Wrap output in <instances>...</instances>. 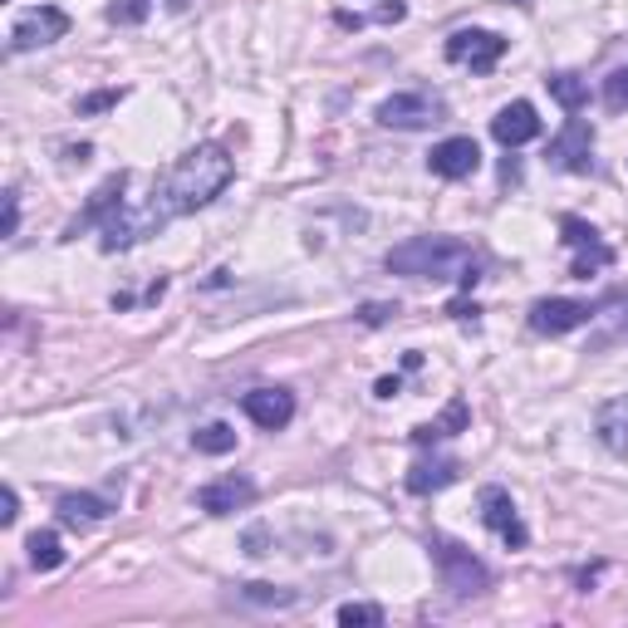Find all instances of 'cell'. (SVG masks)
Masks as SVG:
<instances>
[{"instance_id":"6da1fadb","label":"cell","mask_w":628,"mask_h":628,"mask_svg":"<svg viewBox=\"0 0 628 628\" xmlns=\"http://www.w3.org/2000/svg\"><path fill=\"white\" fill-rule=\"evenodd\" d=\"M231 177H236V163H231V153L221 143H202V148H192V153H182L163 172V182L153 187V196H148L143 206H118L114 217L103 221L99 227L103 251H128L133 241L163 231L167 221L187 217V212H196V206H206V202H217L231 187Z\"/></svg>"},{"instance_id":"7a4b0ae2","label":"cell","mask_w":628,"mask_h":628,"mask_svg":"<svg viewBox=\"0 0 628 628\" xmlns=\"http://www.w3.org/2000/svg\"><path fill=\"white\" fill-rule=\"evenodd\" d=\"M388 270L412 280H457L472 290L482 280V256L457 236H412L408 246L388 251Z\"/></svg>"},{"instance_id":"3957f363","label":"cell","mask_w":628,"mask_h":628,"mask_svg":"<svg viewBox=\"0 0 628 628\" xmlns=\"http://www.w3.org/2000/svg\"><path fill=\"white\" fill-rule=\"evenodd\" d=\"M433 555H437V569H443V589H452L457 599L482 594V589L491 585V569H486L466 546H457V540L437 536V540H433Z\"/></svg>"},{"instance_id":"277c9868","label":"cell","mask_w":628,"mask_h":628,"mask_svg":"<svg viewBox=\"0 0 628 628\" xmlns=\"http://www.w3.org/2000/svg\"><path fill=\"white\" fill-rule=\"evenodd\" d=\"M447 118V108H443V99H433V93H393V99H383L379 103V124L383 128H433V124H443Z\"/></svg>"},{"instance_id":"5b68a950","label":"cell","mask_w":628,"mask_h":628,"mask_svg":"<svg viewBox=\"0 0 628 628\" xmlns=\"http://www.w3.org/2000/svg\"><path fill=\"white\" fill-rule=\"evenodd\" d=\"M501 54H505V40L491 30H457L452 40H447V60L472 74H491L496 64H501Z\"/></svg>"},{"instance_id":"8992f818","label":"cell","mask_w":628,"mask_h":628,"mask_svg":"<svg viewBox=\"0 0 628 628\" xmlns=\"http://www.w3.org/2000/svg\"><path fill=\"white\" fill-rule=\"evenodd\" d=\"M482 521H486V530H496L511 550H526L530 530H526V521H521V511H515L505 486H482Z\"/></svg>"},{"instance_id":"52a82bcc","label":"cell","mask_w":628,"mask_h":628,"mask_svg":"<svg viewBox=\"0 0 628 628\" xmlns=\"http://www.w3.org/2000/svg\"><path fill=\"white\" fill-rule=\"evenodd\" d=\"M64 30H69V15H64L60 5H40V11H25L21 21H15V30H11V50H15V54L40 50V44L64 40Z\"/></svg>"},{"instance_id":"ba28073f","label":"cell","mask_w":628,"mask_h":628,"mask_svg":"<svg viewBox=\"0 0 628 628\" xmlns=\"http://www.w3.org/2000/svg\"><path fill=\"white\" fill-rule=\"evenodd\" d=\"M599 315V305L589 299H536L530 305V330L536 334H569L579 324H589Z\"/></svg>"},{"instance_id":"9c48e42d","label":"cell","mask_w":628,"mask_h":628,"mask_svg":"<svg viewBox=\"0 0 628 628\" xmlns=\"http://www.w3.org/2000/svg\"><path fill=\"white\" fill-rule=\"evenodd\" d=\"M560 241L579 251V256H575V270H569V275H579V280H589L594 270H604L608 260H614V251H608L604 241H599V231L589 227V221H579V217H565V221H560Z\"/></svg>"},{"instance_id":"30bf717a","label":"cell","mask_w":628,"mask_h":628,"mask_svg":"<svg viewBox=\"0 0 628 628\" xmlns=\"http://www.w3.org/2000/svg\"><path fill=\"white\" fill-rule=\"evenodd\" d=\"M594 128L585 124V118H569L565 124V133L555 138V143H550V163L555 167H565V172H589V167H594Z\"/></svg>"},{"instance_id":"8fae6325","label":"cell","mask_w":628,"mask_h":628,"mask_svg":"<svg viewBox=\"0 0 628 628\" xmlns=\"http://www.w3.org/2000/svg\"><path fill=\"white\" fill-rule=\"evenodd\" d=\"M427 167H433L437 177H447V182H462V177H472L476 167H482V148H476L472 138H447V143H437L433 153H427Z\"/></svg>"},{"instance_id":"7c38bea8","label":"cell","mask_w":628,"mask_h":628,"mask_svg":"<svg viewBox=\"0 0 628 628\" xmlns=\"http://www.w3.org/2000/svg\"><path fill=\"white\" fill-rule=\"evenodd\" d=\"M241 408H246V418L256 427H266V433H280V427H290V418H295V398H290L285 388H256L241 398Z\"/></svg>"},{"instance_id":"4fadbf2b","label":"cell","mask_w":628,"mask_h":628,"mask_svg":"<svg viewBox=\"0 0 628 628\" xmlns=\"http://www.w3.org/2000/svg\"><path fill=\"white\" fill-rule=\"evenodd\" d=\"M491 138H496L501 148H521V143H530V138H540L536 108H530L526 99H521V103H505L501 114L491 118Z\"/></svg>"},{"instance_id":"5bb4252c","label":"cell","mask_w":628,"mask_h":628,"mask_svg":"<svg viewBox=\"0 0 628 628\" xmlns=\"http://www.w3.org/2000/svg\"><path fill=\"white\" fill-rule=\"evenodd\" d=\"M246 501H256V482H246V476H221V482L196 491V505H202L206 515H231Z\"/></svg>"},{"instance_id":"9a60e30c","label":"cell","mask_w":628,"mask_h":628,"mask_svg":"<svg viewBox=\"0 0 628 628\" xmlns=\"http://www.w3.org/2000/svg\"><path fill=\"white\" fill-rule=\"evenodd\" d=\"M594 433L614 457H628V393H618V398H608L604 408H599Z\"/></svg>"},{"instance_id":"2e32d148","label":"cell","mask_w":628,"mask_h":628,"mask_svg":"<svg viewBox=\"0 0 628 628\" xmlns=\"http://www.w3.org/2000/svg\"><path fill=\"white\" fill-rule=\"evenodd\" d=\"M457 472H462V466H457L452 457H433V462H418V466L408 472V491H412V496H433V491H443V486H452Z\"/></svg>"},{"instance_id":"e0dca14e","label":"cell","mask_w":628,"mask_h":628,"mask_svg":"<svg viewBox=\"0 0 628 628\" xmlns=\"http://www.w3.org/2000/svg\"><path fill=\"white\" fill-rule=\"evenodd\" d=\"M108 515V501H99V496H60V521L64 526H93V521H103Z\"/></svg>"},{"instance_id":"ac0fdd59","label":"cell","mask_w":628,"mask_h":628,"mask_svg":"<svg viewBox=\"0 0 628 628\" xmlns=\"http://www.w3.org/2000/svg\"><path fill=\"white\" fill-rule=\"evenodd\" d=\"M462 427H466V402L457 398L452 408L443 412V423H423V427H412V443H423V447H427V443H437V437H457Z\"/></svg>"},{"instance_id":"d6986e66","label":"cell","mask_w":628,"mask_h":628,"mask_svg":"<svg viewBox=\"0 0 628 628\" xmlns=\"http://www.w3.org/2000/svg\"><path fill=\"white\" fill-rule=\"evenodd\" d=\"M192 447H196V452H206V457H227V452H236V427L206 423V427H196V433H192Z\"/></svg>"},{"instance_id":"ffe728a7","label":"cell","mask_w":628,"mask_h":628,"mask_svg":"<svg viewBox=\"0 0 628 628\" xmlns=\"http://www.w3.org/2000/svg\"><path fill=\"white\" fill-rule=\"evenodd\" d=\"M546 84H550V93H555V103L569 108V114H579V108L589 103V84L579 79V74H550Z\"/></svg>"},{"instance_id":"44dd1931","label":"cell","mask_w":628,"mask_h":628,"mask_svg":"<svg viewBox=\"0 0 628 628\" xmlns=\"http://www.w3.org/2000/svg\"><path fill=\"white\" fill-rule=\"evenodd\" d=\"M25 550H30V565L35 569H60L64 565V540L54 536V530H35Z\"/></svg>"},{"instance_id":"7402d4cb","label":"cell","mask_w":628,"mask_h":628,"mask_svg":"<svg viewBox=\"0 0 628 628\" xmlns=\"http://www.w3.org/2000/svg\"><path fill=\"white\" fill-rule=\"evenodd\" d=\"M153 15V0H114L108 5V21L114 25H143Z\"/></svg>"},{"instance_id":"603a6c76","label":"cell","mask_w":628,"mask_h":628,"mask_svg":"<svg viewBox=\"0 0 628 628\" xmlns=\"http://www.w3.org/2000/svg\"><path fill=\"white\" fill-rule=\"evenodd\" d=\"M339 624L344 628H379L383 624V608L379 604H344L339 608Z\"/></svg>"},{"instance_id":"cb8c5ba5","label":"cell","mask_w":628,"mask_h":628,"mask_svg":"<svg viewBox=\"0 0 628 628\" xmlns=\"http://www.w3.org/2000/svg\"><path fill=\"white\" fill-rule=\"evenodd\" d=\"M241 594H246L251 604H275V608L295 604V594H290V589H275V585H241Z\"/></svg>"},{"instance_id":"d4e9b609","label":"cell","mask_w":628,"mask_h":628,"mask_svg":"<svg viewBox=\"0 0 628 628\" xmlns=\"http://www.w3.org/2000/svg\"><path fill=\"white\" fill-rule=\"evenodd\" d=\"M604 103L608 108H628V69H614L604 79Z\"/></svg>"},{"instance_id":"484cf974","label":"cell","mask_w":628,"mask_h":628,"mask_svg":"<svg viewBox=\"0 0 628 628\" xmlns=\"http://www.w3.org/2000/svg\"><path fill=\"white\" fill-rule=\"evenodd\" d=\"M118 99H124V89H103V93H89V99L79 103V114H103V108H114Z\"/></svg>"},{"instance_id":"4316f807","label":"cell","mask_w":628,"mask_h":628,"mask_svg":"<svg viewBox=\"0 0 628 628\" xmlns=\"http://www.w3.org/2000/svg\"><path fill=\"white\" fill-rule=\"evenodd\" d=\"M15 227H21V196L5 192V236H15Z\"/></svg>"},{"instance_id":"83f0119b","label":"cell","mask_w":628,"mask_h":628,"mask_svg":"<svg viewBox=\"0 0 628 628\" xmlns=\"http://www.w3.org/2000/svg\"><path fill=\"white\" fill-rule=\"evenodd\" d=\"M15 515H21V501H15V491L5 486V496H0V521H5V526H15Z\"/></svg>"},{"instance_id":"f1b7e54d","label":"cell","mask_w":628,"mask_h":628,"mask_svg":"<svg viewBox=\"0 0 628 628\" xmlns=\"http://www.w3.org/2000/svg\"><path fill=\"white\" fill-rule=\"evenodd\" d=\"M388 315H398V305H369V309H363V324H379V320H388Z\"/></svg>"},{"instance_id":"f546056e","label":"cell","mask_w":628,"mask_h":628,"mask_svg":"<svg viewBox=\"0 0 628 628\" xmlns=\"http://www.w3.org/2000/svg\"><path fill=\"white\" fill-rule=\"evenodd\" d=\"M402 383L398 379H379V398H393V393H398Z\"/></svg>"},{"instance_id":"4dcf8cb0","label":"cell","mask_w":628,"mask_h":628,"mask_svg":"<svg viewBox=\"0 0 628 628\" xmlns=\"http://www.w3.org/2000/svg\"><path fill=\"white\" fill-rule=\"evenodd\" d=\"M515 5H530V0H515Z\"/></svg>"}]
</instances>
